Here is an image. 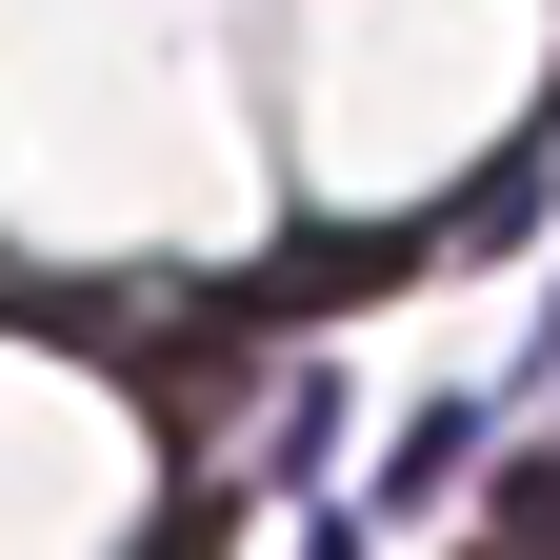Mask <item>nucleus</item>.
I'll list each match as a JSON object with an SVG mask.
<instances>
[{
    "mask_svg": "<svg viewBox=\"0 0 560 560\" xmlns=\"http://www.w3.org/2000/svg\"><path fill=\"white\" fill-rule=\"evenodd\" d=\"M460 460H480V400H441V420H400V460H381V501H441Z\"/></svg>",
    "mask_w": 560,
    "mask_h": 560,
    "instance_id": "1",
    "label": "nucleus"
}]
</instances>
